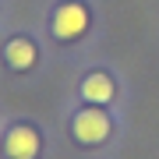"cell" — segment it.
<instances>
[{
    "label": "cell",
    "instance_id": "cell-4",
    "mask_svg": "<svg viewBox=\"0 0 159 159\" xmlns=\"http://www.w3.org/2000/svg\"><path fill=\"white\" fill-rule=\"evenodd\" d=\"M4 60H7V67H14V71H32L35 60H39V50H35L32 39L14 35V39L4 43Z\"/></svg>",
    "mask_w": 159,
    "mask_h": 159
},
{
    "label": "cell",
    "instance_id": "cell-5",
    "mask_svg": "<svg viewBox=\"0 0 159 159\" xmlns=\"http://www.w3.org/2000/svg\"><path fill=\"white\" fill-rule=\"evenodd\" d=\"M113 96H117V85H113V78L102 74V71L89 74V78L81 81V99H89L92 106H102V102H110Z\"/></svg>",
    "mask_w": 159,
    "mask_h": 159
},
{
    "label": "cell",
    "instance_id": "cell-1",
    "mask_svg": "<svg viewBox=\"0 0 159 159\" xmlns=\"http://www.w3.org/2000/svg\"><path fill=\"white\" fill-rule=\"evenodd\" d=\"M50 32H53V39H60V43L81 39V35L89 32V7L78 4V0L57 4L53 7V18H50Z\"/></svg>",
    "mask_w": 159,
    "mask_h": 159
},
{
    "label": "cell",
    "instance_id": "cell-2",
    "mask_svg": "<svg viewBox=\"0 0 159 159\" xmlns=\"http://www.w3.org/2000/svg\"><path fill=\"white\" fill-rule=\"evenodd\" d=\"M71 134L78 138L81 145H99V142H106V138H110V117L102 113L99 106H85V110L74 113Z\"/></svg>",
    "mask_w": 159,
    "mask_h": 159
},
{
    "label": "cell",
    "instance_id": "cell-3",
    "mask_svg": "<svg viewBox=\"0 0 159 159\" xmlns=\"http://www.w3.org/2000/svg\"><path fill=\"white\" fill-rule=\"evenodd\" d=\"M39 148H43L39 131L29 127V124H14V127L4 134V156H7V159H35Z\"/></svg>",
    "mask_w": 159,
    "mask_h": 159
}]
</instances>
